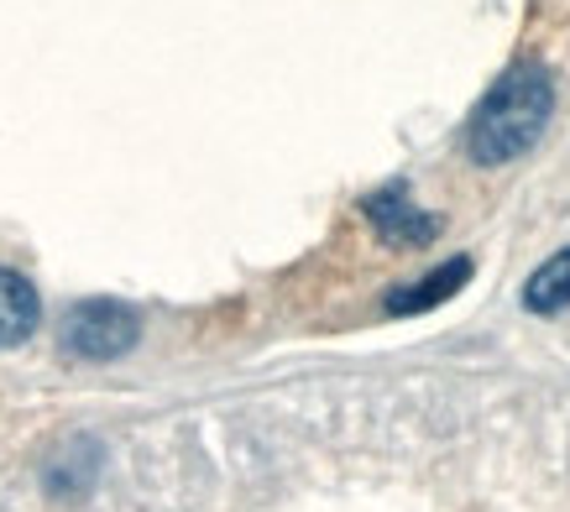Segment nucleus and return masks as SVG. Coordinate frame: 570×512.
<instances>
[{"mask_svg":"<svg viewBox=\"0 0 570 512\" xmlns=\"http://www.w3.org/2000/svg\"><path fill=\"white\" fill-rule=\"evenodd\" d=\"M63 351L79 361H116L141 341L137 308L121 298H85L63 314Z\"/></svg>","mask_w":570,"mask_h":512,"instance_id":"nucleus-2","label":"nucleus"},{"mask_svg":"<svg viewBox=\"0 0 570 512\" xmlns=\"http://www.w3.org/2000/svg\"><path fill=\"white\" fill-rule=\"evenodd\" d=\"M471 277V256H455V262H445V267H434L424 283H414V288H397L393 298H387V308L393 314H424V308L445 304L450 293H461Z\"/></svg>","mask_w":570,"mask_h":512,"instance_id":"nucleus-5","label":"nucleus"},{"mask_svg":"<svg viewBox=\"0 0 570 512\" xmlns=\"http://www.w3.org/2000/svg\"><path fill=\"white\" fill-rule=\"evenodd\" d=\"M362 215L387 246H397V252H419V246H430V240L440 236V215L419 209L403 184H387V188H377V194H366Z\"/></svg>","mask_w":570,"mask_h":512,"instance_id":"nucleus-3","label":"nucleus"},{"mask_svg":"<svg viewBox=\"0 0 570 512\" xmlns=\"http://www.w3.org/2000/svg\"><path fill=\"white\" fill-rule=\"evenodd\" d=\"M523 308L529 314H560L570 308V246L554 252L529 283H523Z\"/></svg>","mask_w":570,"mask_h":512,"instance_id":"nucleus-6","label":"nucleus"},{"mask_svg":"<svg viewBox=\"0 0 570 512\" xmlns=\"http://www.w3.org/2000/svg\"><path fill=\"white\" fill-rule=\"evenodd\" d=\"M37 325H42V298L21 273L0 267V351L32 341Z\"/></svg>","mask_w":570,"mask_h":512,"instance_id":"nucleus-4","label":"nucleus"},{"mask_svg":"<svg viewBox=\"0 0 570 512\" xmlns=\"http://www.w3.org/2000/svg\"><path fill=\"white\" fill-rule=\"evenodd\" d=\"M554 110V85L539 63H519L508 69L498 85L487 89V100L476 105V116L466 126V152L482 168H502L523 157L539 141V131L550 126Z\"/></svg>","mask_w":570,"mask_h":512,"instance_id":"nucleus-1","label":"nucleus"}]
</instances>
